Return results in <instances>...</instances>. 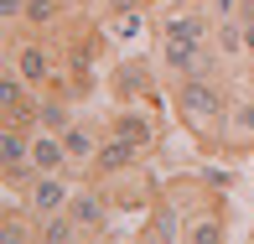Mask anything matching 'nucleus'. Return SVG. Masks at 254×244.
I'll return each instance as SVG.
<instances>
[{"label":"nucleus","instance_id":"f257e3e1","mask_svg":"<svg viewBox=\"0 0 254 244\" xmlns=\"http://www.w3.org/2000/svg\"><path fill=\"white\" fill-rule=\"evenodd\" d=\"M166 99H171L177 125L192 135L197 151H223V125H228V104H234V94L218 83V73L177 78V83H166Z\"/></svg>","mask_w":254,"mask_h":244},{"label":"nucleus","instance_id":"f03ea898","mask_svg":"<svg viewBox=\"0 0 254 244\" xmlns=\"http://www.w3.org/2000/svg\"><path fill=\"white\" fill-rule=\"evenodd\" d=\"M5 57H10V68H16L21 78H26L31 88H57L63 83V47H52L47 37H37V31H10L5 37Z\"/></svg>","mask_w":254,"mask_h":244},{"label":"nucleus","instance_id":"7ed1b4c3","mask_svg":"<svg viewBox=\"0 0 254 244\" xmlns=\"http://www.w3.org/2000/svg\"><path fill=\"white\" fill-rule=\"evenodd\" d=\"M156 63L161 73H166V83H177V78H192V73H218V63H223V52L213 47V42H187V37H171V31H156Z\"/></svg>","mask_w":254,"mask_h":244},{"label":"nucleus","instance_id":"20e7f679","mask_svg":"<svg viewBox=\"0 0 254 244\" xmlns=\"http://www.w3.org/2000/svg\"><path fill=\"white\" fill-rule=\"evenodd\" d=\"M161 63H145V57H120L109 68V99L114 104H161L166 88H161Z\"/></svg>","mask_w":254,"mask_h":244},{"label":"nucleus","instance_id":"39448f33","mask_svg":"<svg viewBox=\"0 0 254 244\" xmlns=\"http://www.w3.org/2000/svg\"><path fill=\"white\" fill-rule=\"evenodd\" d=\"M104 192H109L114 213H145V208H151L156 197L166 192V182H161L151 166H140V161H135L130 171H114V177H104Z\"/></svg>","mask_w":254,"mask_h":244},{"label":"nucleus","instance_id":"423d86ee","mask_svg":"<svg viewBox=\"0 0 254 244\" xmlns=\"http://www.w3.org/2000/svg\"><path fill=\"white\" fill-rule=\"evenodd\" d=\"M156 104H114L109 109V120H104V130L109 135H120V141H130V146H140L145 156L161 146V125H156Z\"/></svg>","mask_w":254,"mask_h":244},{"label":"nucleus","instance_id":"0eeeda50","mask_svg":"<svg viewBox=\"0 0 254 244\" xmlns=\"http://www.w3.org/2000/svg\"><path fill=\"white\" fill-rule=\"evenodd\" d=\"M67 213H73V224L83 229V239H104L109 234V218H114V203H109V192H104V182H94V177L78 182Z\"/></svg>","mask_w":254,"mask_h":244},{"label":"nucleus","instance_id":"6e6552de","mask_svg":"<svg viewBox=\"0 0 254 244\" xmlns=\"http://www.w3.org/2000/svg\"><path fill=\"white\" fill-rule=\"evenodd\" d=\"M73 192H78V177H73V171L31 177V187H26V213H31V218H52V213H67Z\"/></svg>","mask_w":254,"mask_h":244},{"label":"nucleus","instance_id":"1a4fd4ad","mask_svg":"<svg viewBox=\"0 0 254 244\" xmlns=\"http://www.w3.org/2000/svg\"><path fill=\"white\" fill-rule=\"evenodd\" d=\"M156 31H171V37H187V42H213V10L207 5H171L156 16Z\"/></svg>","mask_w":254,"mask_h":244},{"label":"nucleus","instance_id":"9d476101","mask_svg":"<svg viewBox=\"0 0 254 244\" xmlns=\"http://www.w3.org/2000/svg\"><path fill=\"white\" fill-rule=\"evenodd\" d=\"M182 224H187V218H182V208L161 192L156 203L145 208V224L135 229V239H145V244H171V239H182Z\"/></svg>","mask_w":254,"mask_h":244},{"label":"nucleus","instance_id":"9b49d317","mask_svg":"<svg viewBox=\"0 0 254 244\" xmlns=\"http://www.w3.org/2000/svg\"><path fill=\"white\" fill-rule=\"evenodd\" d=\"M63 146H67V161H73V177H88L99 146H104V130H99V125H88V120H73V125L63 130Z\"/></svg>","mask_w":254,"mask_h":244},{"label":"nucleus","instance_id":"f8f14e48","mask_svg":"<svg viewBox=\"0 0 254 244\" xmlns=\"http://www.w3.org/2000/svg\"><path fill=\"white\" fill-rule=\"evenodd\" d=\"M223 151H254V88L234 94V104H228V125H223Z\"/></svg>","mask_w":254,"mask_h":244},{"label":"nucleus","instance_id":"ddd939ff","mask_svg":"<svg viewBox=\"0 0 254 244\" xmlns=\"http://www.w3.org/2000/svg\"><path fill=\"white\" fill-rule=\"evenodd\" d=\"M140 156H145L140 146H130V141H120V135H109V130H104V146H99L94 171H88V177H94V182H104V177H114V171H130Z\"/></svg>","mask_w":254,"mask_h":244},{"label":"nucleus","instance_id":"4468645a","mask_svg":"<svg viewBox=\"0 0 254 244\" xmlns=\"http://www.w3.org/2000/svg\"><path fill=\"white\" fill-rule=\"evenodd\" d=\"M182 239H187V244H223V239H228V213H223V203L197 208V213L182 224Z\"/></svg>","mask_w":254,"mask_h":244},{"label":"nucleus","instance_id":"2eb2a0df","mask_svg":"<svg viewBox=\"0 0 254 244\" xmlns=\"http://www.w3.org/2000/svg\"><path fill=\"white\" fill-rule=\"evenodd\" d=\"M73 120L78 114H73V94H67V88H37V130L63 135Z\"/></svg>","mask_w":254,"mask_h":244},{"label":"nucleus","instance_id":"dca6fc26","mask_svg":"<svg viewBox=\"0 0 254 244\" xmlns=\"http://www.w3.org/2000/svg\"><path fill=\"white\" fill-rule=\"evenodd\" d=\"M31 166H37V177H52V171H73V161H67V146L57 130H37L31 135Z\"/></svg>","mask_w":254,"mask_h":244},{"label":"nucleus","instance_id":"f3484780","mask_svg":"<svg viewBox=\"0 0 254 244\" xmlns=\"http://www.w3.org/2000/svg\"><path fill=\"white\" fill-rule=\"evenodd\" d=\"M213 47L223 52V63H249L244 21H239V16H213Z\"/></svg>","mask_w":254,"mask_h":244},{"label":"nucleus","instance_id":"a211bd4d","mask_svg":"<svg viewBox=\"0 0 254 244\" xmlns=\"http://www.w3.org/2000/svg\"><path fill=\"white\" fill-rule=\"evenodd\" d=\"M63 16H67V0H26L21 31H37V37H47V31L63 26Z\"/></svg>","mask_w":254,"mask_h":244},{"label":"nucleus","instance_id":"6ab92c4d","mask_svg":"<svg viewBox=\"0 0 254 244\" xmlns=\"http://www.w3.org/2000/svg\"><path fill=\"white\" fill-rule=\"evenodd\" d=\"M83 229L73 224V213H52V218H37V244H78Z\"/></svg>","mask_w":254,"mask_h":244},{"label":"nucleus","instance_id":"aec40b11","mask_svg":"<svg viewBox=\"0 0 254 244\" xmlns=\"http://www.w3.org/2000/svg\"><path fill=\"white\" fill-rule=\"evenodd\" d=\"M0 224H5V229H0V239H5V244H31V239H37V218H31L26 208L16 213V208L5 203V218H0Z\"/></svg>","mask_w":254,"mask_h":244},{"label":"nucleus","instance_id":"412c9836","mask_svg":"<svg viewBox=\"0 0 254 244\" xmlns=\"http://www.w3.org/2000/svg\"><path fill=\"white\" fill-rule=\"evenodd\" d=\"M166 0H99V10L109 21H125V16H151V10H161Z\"/></svg>","mask_w":254,"mask_h":244},{"label":"nucleus","instance_id":"4be33fe9","mask_svg":"<svg viewBox=\"0 0 254 244\" xmlns=\"http://www.w3.org/2000/svg\"><path fill=\"white\" fill-rule=\"evenodd\" d=\"M0 16H5V26H21V16H26V0H0Z\"/></svg>","mask_w":254,"mask_h":244},{"label":"nucleus","instance_id":"5701e85b","mask_svg":"<svg viewBox=\"0 0 254 244\" xmlns=\"http://www.w3.org/2000/svg\"><path fill=\"white\" fill-rule=\"evenodd\" d=\"M207 10H213V16H239V5H244V0H202Z\"/></svg>","mask_w":254,"mask_h":244},{"label":"nucleus","instance_id":"b1692460","mask_svg":"<svg viewBox=\"0 0 254 244\" xmlns=\"http://www.w3.org/2000/svg\"><path fill=\"white\" fill-rule=\"evenodd\" d=\"M244 42H249V63H254V21H244Z\"/></svg>","mask_w":254,"mask_h":244},{"label":"nucleus","instance_id":"393cba45","mask_svg":"<svg viewBox=\"0 0 254 244\" xmlns=\"http://www.w3.org/2000/svg\"><path fill=\"white\" fill-rule=\"evenodd\" d=\"M239 21H254V0H244V5H239Z\"/></svg>","mask_w":254,"mask_h":244},{"label":"nucleus","instance_id":"a878e982","mask_svg":"<svg viewBox=\"0 0 254 244\" xmlns=\"http://www.w3.org/2000/svg\"><path fill=\"white\" fill-rule=\"evenodd\" d=\"M244 88H254V63H244Z\"/></svg>","mask_w":254,"mask_h":244}]
</instances>
